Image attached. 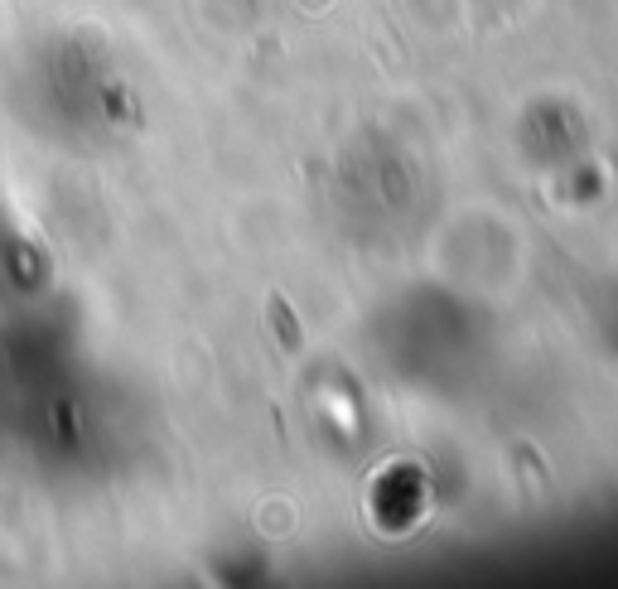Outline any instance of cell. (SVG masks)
<instances>
[{
	"instance_id": "cell-1",
	"label": "cell",
	"mask_w": 618,
	"mask_h": 589,
	"mask_svg": "<svg viewBox=\"0 0 618 589\" xmlns=\"http://www.w3.org/2000/svg\"><path fill=\"white\" fill-rule=\"evenodd\" d=\"M270 319H275V328L285 333V343H290V348H300V328H295V319H285V309H280V300L270 305Z\"/></svg>"
}]
</instances>
